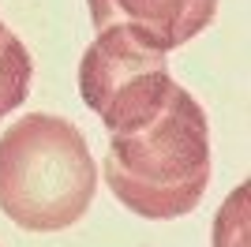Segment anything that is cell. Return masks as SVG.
Masks as SVG:
<instances>
[{"label":"cell","mask_w":251,"mask_h":247,"mask_svg":"<svg viewBox=\"0 0 251 247\" xmlns=\"http://www.w3.org/2000/svg\"><path fill=\"white\" fill-rule=\"evenodd\" d=\"M105 184L116 202L147 221L191 214L210 184V124L202 105L173 82L165 105L147 124L109 135Z\"/></svg>","instance_id":"1"},{"label":"cell","mask_w":251,"mask_h":247,"mask_svg":"<svg viewBox=\"0 0 251 247\" xmlns=\"http://www.w3.org/2000/svg\"><path fill=\"white\" fill-rule=\"evenodd\" d=\"M98 169L83 131L52 113H26L0 135V210L26 232H60L83 221Z\"/></svg>","instance_id":"2"},{"label":"cell","mask_w":251,"mask_h":247,"mask_svg":"<svg viewBox=\"0 0 251 247\" xmlns=\"http://www.w3.org/2000/svg\"><path fill=\"white\" fill-rule=\"evenodd\" d=\"M173 90L169 52L131 26H105L79 60V94L113 131L147 124Z\"/></svg>","instance_id":"3"},{"label":"cell","mask_w":251,"mask_h":247,"mask_svg":"<svg viewBox=\"0 0 251 247\" xmlns=\"http://www.w3.org/2000/svg\"><path fill=\"white\" fill-rule=\"evenodd\" d=\"M98 30L131 26L157 49H180L206 30L218 15V0H86Z\"/></svg>","instance_id":"4"},{"label":"cell","mask_w":251,"mask_h":247,"mask_svg":"<svg viewBox=\"0 0 251 247\" xmlns=\"http://www.w3.org/2000/svg\"><path fill=\"white\" fill-rule=\"evenodd\" d=\"M30 79H34V60L26 45L0 23V120L26 101Z\"/></svg>","instance_id":"5"}]
</instances>
